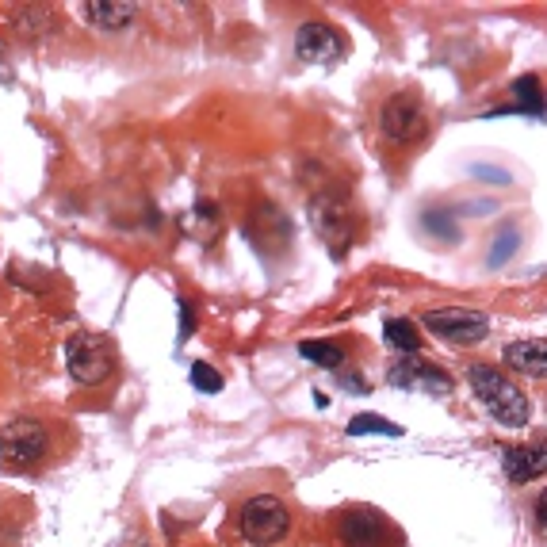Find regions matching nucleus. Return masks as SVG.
I'll return each instance as SVG.
<instances>
[{"label":"nucleus","mask_w":547,"mask_h":547,"mask_svg":"<svg viewBox=\"0 0 547 547\" xmlns=\"http://www.w3.org/2000/svg\"><path fill=\"white\" fill-rule=\"evenodd\" d=\"M467 383H471L475 398L486 406V414L494 417L498 425H505V429H525L528 425L532 406H528L525 391H521L517 383H509L498 368H490V364H471V368H467Z\"/></svg>","instance_id":"nucleus-1"},{"label":"nucleus","mask_w":547,"mask_h":547,"mask_svg":"<svg viewBox=\"0 0 547 547\" xmlns=\"http://www.w3.org/2000/svg\"><path fill=\"white\" fill-rule=\"evenodd\" d=\"M50 456V429L39 417H16L0 429V463L12 471H31Z\"/></svg>","instance_id":"nucleus-2"},{"label":"nucleus","mask_w":547,"mask_h":547,"mask_svg":"<svg viewBox=\"0 0 547 547\" xmlns=\"http://www.w3.org/2000/svg\"><path fill=\"white\" fill-rule=\"evenodd\" d=\"M238 528L249 544H257V547L280 544L287 536V528H291V513H287L284 498H276V494H257V498H249V502L241 505Z\"/></svg>","instance_id":"nucleus-3"},{"label":"nucleus","mask_w":547,"mask_h":547,"mask_svg":"<svg viewBox=\"0 0 547 547\" xmlns=\"http://www.w3.org/2000/svg\"><path fill=\"white\" fill-rule=\"evenodd\" d=\"M66 368L73 375V383L81 387H100L108 383L111 372H115V356H111V345L96 333H77L66 345Z\"/></svg>","instance_id":"nucleus-4"},{"label":"nucleus","mask_w":547,"mask_h":547,"mask_svg":"<svg viewBox=\"0 0 547 547\" xmlns=\"http://www.w3.org/2000/svg\"><path fill=\"white\" fill-rule=\"evenodd\" d=\"M421 322L433 337L448 341V345H479L490 333V314L475 307H437L429 310Z\"/></svg>","instance_id":"nucleus-5"},{"label":"nucleus","mask_w":547,"mask_h":547,"mask_svg":"<svg viewBox=\"0 0 547 547\" xmlns=\"http://www.w3.org/2000/svg\"><path fill=\"white\" fill-rule=\"evenodd\" d=\"M295 54L310 66H333L345 58V35L322 20H310L295 31Z\"/></svg>","instance_id":"nucleus-6"},{"label":"nucleus","mask_w":547,"mask_h":547,"mask_svg":"<svg viewBox=\"0 0 547 547\" xmlns=\"http://www.w3.org/2000/svg\"><path fill=\"white\" fill-rule=\"evenodd\" d=\"M310 222L314 230L329 241L333 253H341L352 238V215H349V203L337 196H314L310 199Z\"/></svg>","instance_id":"nucleus-7"},{"label":"nucleus","mask_w":547,"mask_h":547,"mask_svg":"<svg viewBox=\"0 0 547 547\" xmlns=\"http://www.w3.org/2000/svg\"><path fill=\"white\" fill-rule=\"evenodd\" d=\"M337 536L345 547H387L391 544V525L372 509H349L337 517Z\"/></svg>","instance_id":"nucleus-8"},{"label":"nucleus","mask_w":547,"mask_h":547,"mask_svg":"<svg viewBox=\"0 0 547 547\" xmlns=\"http://www.w3.org/2000/svg\"><path fill=\"white\" fill-rule=\"evenodd\" d=\"M379 123H383V134L391 142H410V138L421 134V100L414 92H394L391 100L383 104Z\"/></svg>","instance_id":"nucleus-9"},{"label":"nucleus","mask_w":547,"mask_h":547,"mask_svg":"<svg viewBox=\"0 0 547 547\" xmlns=\"http://www.w3.org/2000/svg\"><path fill=\"white\" fill-rule=\"evenodd\" d=\"M394 387H406V391H425V394H452V379L448 372H440L433 364H425L421 356H406L402 364H394L391 372H387Z\"/></svg>","instance_id":"nucleus-10"},{"label":"nucleus","mask_w":547,"mask_h":547,"mask_svg":"<svg viewBox=\"0 0 547 547\" xmlns=\"http://www.w3.org/2000/svg\"><path fill=\"white\" fill-rule=\"evenodd\" d=\"M505 368L528 379H547V337H528V341H513L502 352Z\"/></svg>","instance_id":"nucleus-11"},{"label":"nucleus","mask_w":547,"mask_h":547,"mask_svg":"<svg viewBox=\"0 0 547 547\" xmlns=\"http://www.w3.org/2000/svg\"><path fill=\"white\" fill-rule=\"evenodd\" d=\"M505 475L513 482H532L547 475V444H525V448H505L502 456Z\"/></svg>","instance_id":"nucleus-12"},{"label":"nucleus","mask_w":547,"mask_h":547,"mask_svg":"<svg viewBox=\"0 0 547 547\" xmlns=\"http://www.w3.org/2000/svg\"><path fill=\"white\" fill-rule=\"evenodd\" d=\"M81 12L92 27H104V31H119L134 20V4H115V0H88L81 4Z\"/></svg>","instance_id":"nucleus-13"},{"label":"nucleus","mask_w":547,"mask_h":547,"mask_svg":"<svg viewBox=\"0 0 547 547\" xmlns=\"http://www.w3.org/2000/svg\"><path fill=\"white\" fill-rule=\"evenodd\" d=\"M513 96L521 100L513 111H528V115H536V119H544L547 115V96H544V85H540V77H536V73L517 77V81H513Z\"/></svg>","instance_id":"nucleus-14"},{"label":"nucleus","mask_w":547,"mask_h":547,"mask_svg":"<svg viewBox=\"0 0 547 547\" xmlns=\"http://www.w3.org/2000/svg\"><path fill=\"white\" fill-rule=\"evenodd\" d=\"M383 337H387V345L394 352H402V356H417L421 352V333L414 329V322H406V318H391L387 326H383Z\"/></svg>","instance_id":"nucleus-15"},{"label":"nucleus","mask_w":547,"mask_h":547,"mask_svg":"<svg viewBox=\"0 0 547 547\" xmlns=\"http://www.w3.org/2000/svg\"><path fill=\"white\" fill-rule=\"evenodd\" d=\"M299 352H303V360L318 364V368H341L345 364V352H341V345H333V341H303Z\"/></svg>","instance_id":"nucleus-16"},{"label":"nucleus","mask_w":547,"mask_h":547,"mask_svg":"<svg viewBox=\"0 0 547 547\" xmlns=\"http://www.w3.org/2000/svg\"><path fill=\"white\" fill-rule=\"evenodd\" d=\"M364 433H379V437H402V429L394 421H383L375 414H356L349 421V437H364Z\"/></svg>","instance_id":"nucleus-17"},{"label":"nucleus","mask_w":547,"mask_h":547,"mask_svg":"<svg viewBox=\"0 0 547 547\" xmlns=\"http://www.w3.org/2000/svg\"><path fill=\"white\" fill-rule=\"evenodd\" d=\"M517 245H521V230H517V226H505L502 234L494 238V245H490L486 261H490L494 268H498V264H505L509 257H513V253H517Z\"/></svg>","instance_id":"nucleus-18"},{"label":"nucleus","mask_w":547,"mask_h":547,"mask_svg":"<svg viewBox=\"0 0 547 547\" xmlns=\"http://www.w3.org/2000/svg\"><path fill=\"white\" fill-rule=\"evenodd\" d=\"M192 383H196V391H203V394L222 391V375L215 372L207 360H196V364H192Z\"/></svg>","instance_id":"nucleus-19"},{"label":"nucleus","mask_w":547,"mask_h":547,"mask_svg":"<svg viewBox=\"0 0 547 547\" xmlns=\"http://www.w3.org/2000/svg\"><path fill=\"white\" fill-rule=\"evenodd\" d=\"M425 226H437V234L440 238H456V234H452V215H448V211H425Z\"/></svg>","instance_id":"nucleus-20"},{"label":"nucleus","mask_w":547,"mask_h":547,"mask_svg":"<svg viewBox=\"0 0 547 547\" xmlns=\"http://www.w3.org/2000/svg\"><path fill=\"white\" fill-rule=\"evenodd\" d=\"M196 333V310L180 299V337H192Z\"/></svg>","instance_id":"nucleus-21"},{"label":"nucleus","mask_w":547,"mask_h":547,"mask_svg":"<svg viewBox=\"0 0 547 547\" xmlns=\"http://www.w3.org/2000/svg\"><path fill=\"white\" fill-rule=\"evenodd\" d=\"M536 521H540V528L547 532V490L536 498Z\"/></svg>","instance_id":"nucleus-22"},{"label":"nucleus","mask_w":547,"mask_h":547,"mask_svg":"<svg viewBox=\"0 0 547 547\" xmlns=\"http://www.w3.org/2000/svg\"><path fill=\"white\" fill-rule=\"evenodd\" d=\"M119 547H150V544H146V540H123Z\"/></svg>","instance_id":"nucleus-23"}]
</instances>
